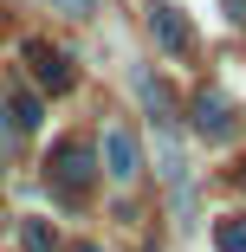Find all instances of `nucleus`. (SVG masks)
Wrapping results in <instances>:
<instances>
[{
  "label": "nucleus",
  "instance_id": "f03ea898",
  "mask_svg": "<svg viewBox=\"0 0 246 252\" xmlns=\"http://www.w3.org/2000/svg\"><path fill=\"white\" fill-rule=\"evenodd\" d=\"M97 168H104L117 188H130V181L142 175V142H136L123 123H110V129H104V142H97Z\"/></svg>",
  "mask_w": 246,
  "mask_h": 252
},
{
  "label": "nucleus",
  "instance_id": "1a4fd4ad",
  "mask_svg": "<svg viewBox=\"0 0 246 252\" xmlns=\"http://www.w3.org/2000/svg\"><path fill=\"white\" fill-rule=\"evenodd\" d=\"M52 7H65L71 20H84V13H97V0H52Z\"/></svg>",
  "mask_w": 246,
  "mask_h": 252
},
{
  "label": "nucleus",
  "instance_id": "0eeeda50",
  "mask_svg": "<svg viewBox=\"0 0 246 252\" xmlns=\"http://www.w3.org/2000/svg\"><path fill=\"white\" fill-rule=\"evenodd\" d=\"M20 246H26V252H59V233L45 226V220H26V226H20Z\"/></svg>",
  "mask_w": 246,
  "mask_h": 252
},
{
  "label": "nucleus",
  "instance_id": "9d476101",
  "mask_svg": "<svg viewBox=\"0 0 246 252\" xmlns=\"http://www.w3.org/2000/svg\"><path fill=\"white\" fill-rule=\"evenodd\" d=\"M240 188H246V162H240Z\"/></svg>",
  "mask_w": 246,
  "mask_h": 252
},
{
  "label": "nucleus",
  "instance_id": "423d86ee",
  "mask_svg": "<svg viewBox=\"0 0 246 252\" xmlns=\"http://www.w3.org/2000/svg\"><path fill=\"white\" fill-rule=\"evenodd\" d=\"M7 117H13V129H39V117H45V104H39V97L33 91H7Z\"/></svg>",
  "mask_w": 246,
  "mask_h": 252
},
{
  "label": "nucleus",
  "instance_id": "7ed1b4c3",
  "mask_svg": "<svg viewBox=\"0 0 246 252\" xmlns=\"http://www.w3.org/2000/svg\"><path fill=\"white\" fill-rule=\"evenodd\" d=\"M188 117H194V136H201V142H227V136L240 129V117H233V104H227L220 91H194Z\"/></svg>",
  "mask_w": 246,
  "mask_h": 252
},
{
  "label": "nucleus",
  "instance_id": "6e6552de",
  "mask_svg": "<svg viewBox=\"0 0 246 252\" xmlns=\"http://www.w3.org/2000/svg\"><path fill=\"white\" fill-rule=\"evenodd\" d=\"M214 246H220V252H246V214L220 220V226H214Z\"/></svg>",
  "mask_w": 246,
  "mask_h": 252
},
{
  "label": "nucleus",
  "instance_id": "39448f33",
  "mask_svg": "<svg viewBox=\"0 0 246 252\" xmlns=\"http://www.w3.org/2000/svg\"><path fill=\"white\" fill-rule=\"evenodd\" d=\"M149 32H156V45H162V52L169 59H181L188 52V20H181V7H169V0H156V13H149Z\"/></svg>",
  "mask_w": 246,
  "mask_h": 252
},
{
  "label": "nucleus",
  "instance_id": "f257e3e1",
  "mask_svg": "<svg viewBox=\"0 0 246 252\" xmlns=\"http://www.w3.org/2000/svg\"><path fill=\"white\" fill-rule=\"evenodd\" d=\"M45 168H52V188H59L65 200H84V194H91V181H97V142L65 136L52 156H45Z\"/></svg>",
  "mask_w": 246,
  "mask_h": 252
},
{
  "label": "nucleus",
  "instance_id": "20e7f679",
  "mask_svg": "<svg viewBox=\"0 0 246 252\" xmlns=\"http://www.w3.org/2000/svg\"><path fill=\"white\" fill-rule=\"evenodd\" d=\"M26 65H33V78H39V91H71V59L52 52L45 39H26Z\"/></svg>",
  "mask_w": 246,
  "mask_h": 252
}]
</instances>
